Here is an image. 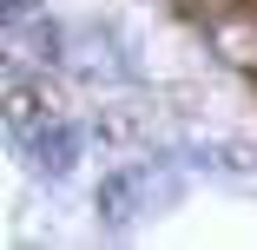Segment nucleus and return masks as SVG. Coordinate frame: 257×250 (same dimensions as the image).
I'll use <instances>...</instances> for the list:
<instances>
[{"label": "nucleus", "instance_id": "1", "mask_svg": "<svg viewBox=\"0 0 257 250\" xmlns=\"http://www.w3.org/2000/svg\"><path fill=\"white\" fill-rule=\"evenodd\" d=\"M178 171H165V165H125V171H112L106 184H99V211H106V224H139V217H159V211H172L178 204Z\"/></svg>", "mask_w": 257, "mask_h": 250}, {"label": "nucleus", "instance_id": "2", "mask_svg": "<svg viewBox=\"0 0 257 250\" xmlns=\"http://www.w3.org/2000/svg\"><path fill=\"white\" fill-rule=\"evenodd\" d=\"M27 152H33V165H40V171L66 178V171H73V158H79V132H73L66 119H40V125L27 132Z\"/></svg>", "mask_w": 257, "mask_h": 250}, {"label": "nucleus", "instance_id": "3", "mask_svg": "<svg viewBox=\"0 0 257 250\" xmlns=\"http://www.w3.org/2000/svg\"><path fill=\"white\" fill-rule=\"evenodd\" d=\"M106 53H112V40L92 33V27H79V60H73V66H79V73H125V66L106 60Z\"/></svg>", "mask_w": 257, "mask_h": 250}]
</instances>
